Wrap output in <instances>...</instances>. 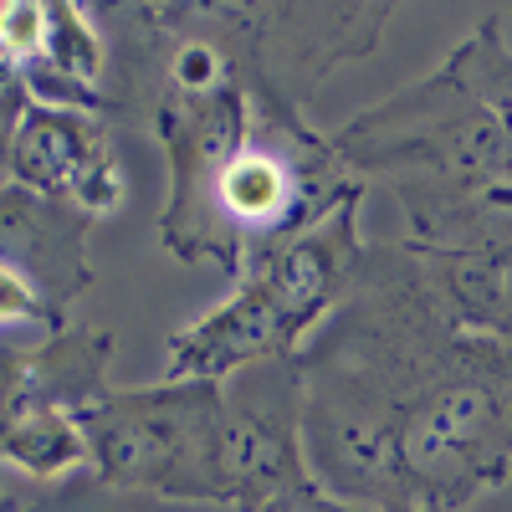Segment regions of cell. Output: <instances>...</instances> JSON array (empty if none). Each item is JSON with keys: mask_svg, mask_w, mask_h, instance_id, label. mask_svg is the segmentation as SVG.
Returning a JSON list of instances; mask_svg holds the SVG:
<instances>
[{"mask_svg": "<svg viewBox=\"0 0 512 512\" xmlns=\"http://www.w3.org/2000/svg\"><path fill=\"white\" fill-rule=\"evenodd\" d=\"M318 487L369 512H466L512 482V338L466 328L395 241H364L338 313L297 354Z\"/></svg>", "mask_w": 512, "mask_h": 512, "instance_id": "6da1fadb", "label": "cell"}, {"mask_svg": "<svg viewBox=\"0 0 512 512\" xmlns=\"http://www.w3.org/2000/svg\"><path fill=\"white\" fill-rule=\"evenodd\" d=\"M241 26V67L216 93L144 118L169 175L159 246L175 262L221 267L231 277L328 221L338 205L369 195L333 139L272 88L256 0H241Z\"/></svg>", "mask_w": 512, "mask_h": 512, "instance_id": "7a4b0ae2", "label": "cell"}, {"mask_svg": "<svg viewBox=\"0 0 512 512\" xmlns=\"http://www.w3.org/2000/svg\"><path fill=\"white\" fill-rule=\"evenodd\" d=\"M359 210L364 200L338 205L313 231L236 272L226 303L169 333L164 379H231L241 369L303 354L308 338L338 313L354 287L364 256Z\"/></svg>", "mask_w": 512, "mask_h": 512, "instance_id": "3957f363", "label": "cell"}, {"mask_svg": "<svg viewBox=\"0 0 512 512\" xmlns=\"http://www.w3.org/2000/svg\"><path fill=\"white\" fill-rule=\"evenodd\" d=\"M113 333L67 323L41 344H0V512H36L93 477L88 405L108 390Z\"/></svg>", "mask_w": 512, "mask_h": 512, "instance_id": "277c9868", "label": "cell"}, {"mask_svg": "<svg viewBox=\"0 0 512 512\" xmlns=\"http://www.w3.org/2000/svg\"><path fill=\"white\" fill-rule=\"evenodd\" d=\"M93 477L108 492L231 507L226 487V384L159 379L149 390H108L88 405Z\"/></svg>", "mask_w": 512, "mask_h": 512, "instance_id": "5b68a950", "label": "cell"}, {"mask_svg": "<svg viewBox=\"0 0 512 512\" xmlns=\"http://www.w3.org/2000/svg\"><path fill=\"white\" fill-rule=\"evenodd\" d=\"M93 226L67 205L0 185V344L62 333L93 287Z\"/></svg>", "mask_w": 512, "mask_h": 512, "instance_id": "8992f818", "label": "cell"}, {"mask_svg": "<svg viewBox=\"0 0 512 512\" xmlns=\"http://www.w3.org/2000/svg\"><path fill=\"white\" fill-rule=\"evenodd\" d=\"M6 185L67 205L88 221H108L128 195L113 123L77 108L26 103L6 154Z\"/></svg>", "mask_w": 512, "mask_h": 512, "instance_id": "52a82bcc", "label": "cell"}, {"mask_svg": "<svg viewBox=\"0 0 512 512\" xmlns=\"http://www.w3.org/2000/svg\"><path fill=\"white\" fill-rule=\"evenodd\" d=\"M226 384V487L236 512L308 482L303 451V364L277 359L241 369Z\"/></svg>", "mask_w": 512, "mask_h": 512, "instance_id": "ba28073f", "label": "cell"}, {"mask_svg": "<svg viewBox=\"0 0 512 512\" xmlns=\"http://www.w3.org/2000/svg\"><path fill=\"white\" fill-rule=\"evenodd\" d=\"M26 93L31 103L98 113L108 108V31L93 6L82 0H52L47 41L36 62L26 67Z\"/></svg>", "mask_w": 512, "mask_h": 512, "instance_id": "9c48e42d", "label": "cell"}, {"mask_svg": "<svg viewBox=\"0 0 512 512\" xmlns=\"http://www.w3.org/2000/svg\"><path fill=\"white\" fill-rule=\"evenodd\" d=\"M446 62L472 82V88L497 108V118L512 128V47L502 36V16H482L472 36H461L456 47L446 52Z\"/></svg>", "mask_w": 512, "mask_h": 512, "instance_id": "30bf717a", "label": "cell"}, {"mask_svg": "<svg viewBox=\"0 0 512 512\" xmlns=\"http://www.w3.org/2000/svg\"><path fill=\"white\" fill-rule=\"evenodd\" d=\"M36 512H236V507H200V502H164V497H139V492H108L98 477H88V482L47 497Z\"/></svg>", "mask_w": 512, "mask_h": 512, "instance_id": "8fae6325", "label": "cell"}, {"mask_svg": "<svg viewBox=\"0 0 512 512\" xmlns=\"http://www.w3.org/2000/svg\"><path fill=\"white\" fill-rule=\"evenodd\" d=\"M256 512H369V507H354V502H344V497H333L328 487H318V482L308 477V482H297V487L267 497Z\"/></svg>", "mask_w": 512, "mask_h": 512, "instance_id": "7c38bea8", "label": "cell"}]
</instances>
